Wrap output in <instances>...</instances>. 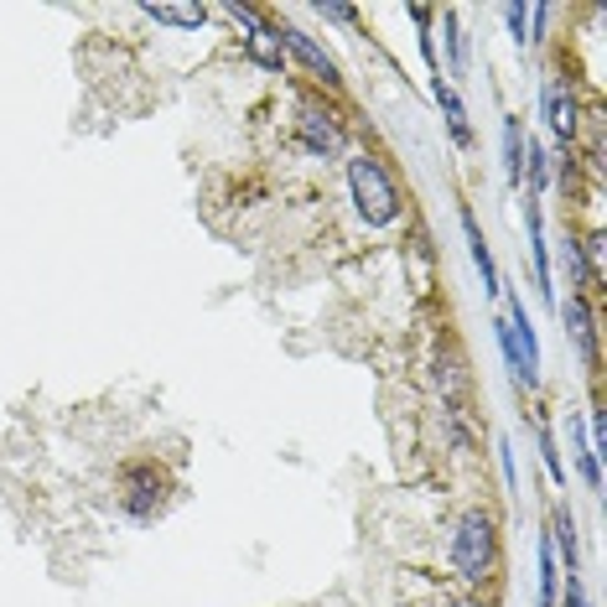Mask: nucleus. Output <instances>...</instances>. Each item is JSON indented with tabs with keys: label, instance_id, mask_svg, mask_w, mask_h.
Masks as SVG:
<instances>
[{
	"label": "nucleus",
	"instance_id": "9",
	"mask_svg": "<svg viewBox=\"0 0 607 607\" xmlns=\"http://www.w3.org/2000/svg\"><path fill=\"white\" fill-rule=\"evenodd\" d=\"M244 52L255 58L260 68H270V73H280V37H276V26L270 22H260V26H250V37H244Z\"/></svg>",
	"mask_w": 607,
	"mask_h": 607
},
{
	"label": "nucleus",
	"instance_id": "17",
	"mask_svg": "<svg viewBox=\"0 0 607 607\" xmlns=\"http://www.w3.org/2000/svg\"><path fill=\"white\" fill-rule=\"evenodd\" d=\"M560 265H566V276H571V286H592V270H586L582 244H577V239H566V244H560Z\"/></svg>",
	"mask_w": 607,
	"mask_h": 607
},
{
	"label": "nucleus",
	"instance_id": "10",
	"mask_svg": "<svg viewBox=\"0 0 607 607\" xmlns=\"http://www.w3.org/2000/svg\"><path fill=\"white\" fill-rule=\"evenodd\" d=\"M463 233H467V250H472V265H478V276L489 280V291H504L498 286V270H493V255H489V244H483V233H478V218L463 208Z\"/></svg>",
	"mask_w": 607,
	"mask_h": 607
},
{
	"label": "nucleus",
	"instance_id": "15",
	"mask_svg": "<svg viewBox=\"0 0 607 607\" xmlns=\"http://www.w3.org/2000/svg\"><path fill=\"white\" fill-rule=\"evenodd\" d=\"M437 99H442V110H446V125H452V136H457V146H472V130H467V110H463V99L446 89V84H437Z\"/></svg>",
	"mask_w": 607,
	"mask_h": 607
},
{
	"label": "nucleus",
	"instance_id": "5",
	"mask_svg": "<svg viewBox=\"0 0 607 607\" xmlns=\"http://www.w3.org/2000/svg\"><path fill=\"white\" fill-rule=\"evenodd\" d=\"M560 323H566V338L577 343V353H582L586 364H597V317H592L582 291H571V302L560 306Z\"/></svg>",
	"mask_w": 607,
	"mask_h": 607
},
{
	"label": "nucleus",
	"instance_id": "12",
	"mask_svg": "<svg viewBox=\"0 0 607 607\" xmlns=\"http://www.w3.org/2000/svg\"><path fill=\"white\" fill-rule=\"evenodd\" d=\"M504 166H509V182H524V130L519 119H504Z\"/></svg>",
	"mask_w": 607,
	"mask_h": 607
},
{
	"label": "nucleus",
	"instance_id": "2",
	"mask_svg": "<svg viewBox=\"0 0 607 607\" xmlns=\"http://www.w3.org/2000/svg\"><path fill=\"white\" fill-rule=\"evenodd\" d=\"M493 556H498V524H493L489 509H467L457 519V535H452V566L467 586H483L493 571Z\"/></svg>",
	"mask_w": 607,
	"mask_h": 607
},
{
	"label": "nucleus",
	"instance_id": "8",
	"mask_svg": "<svg viewBox=\"0 0 607 607\" xmlns=\"http://www.w3.org/2000/svg\"><path fill=\"white\" fill-rule=\"evenodd\" d=\"M276 37H280V47H291V52L302 58L306 68H312V78H323L327 89L338 84V63H332V58L323 52V47H317L312 37H306V31H296V26H276Z\"/></svg>",
	"mask_w": 607,
	"mask_h": 607
},
{
	"label": "nucleus",
	"instance_id": "3",
	"mask_svg": "<svg viewBox=\"0 0 607 607\" xmlns=\"http://www.w3.org/2000/svg\"><path fill=\"white\" fill-rule=\"evenodd\" d=\"M540 104H545V125H551V136H556L560 151H571V140H577V125H582V104H577V89L551 73L545 78V93H540Z\"/></svg>",
	"mask_w": 607,
	"mask_h": 607
},
{
	"label": "nucleus",
	"instance_id": "20",
	"mask_svg": "<svg viewBox=\"0 0 607 607\" xmlns=\"http://www.w3.org/2000/svg\"><path fill=\"white\" fill-rule=\"evenodd\" d=\"M446 47H452V73H463L467 52H463V37H457V16H446Z\"/></svg>",
	"mask_w": 607,
	"mask_h": 607
},
{
	"label": "nucleus",
	"instance_id": "23",
	"mask_svg": "<svg viewBox=\"0 0 607 607\" xmlns=\"http://www.w3.org/2000/svg\"><path fill=\"white\" fill-rule=\"evenodd\" d=\"M560 607H586V592H582V577H566V603Z\"/></svg>",
	"mask_w": 607,
	"mask_h": 607
},
{
	"label": "nucleus",
	"instance_id": "1",
	"mask_svg": "<svg viewBox=\"0 0 607 607\" xmlns=\"http://www.w3.org/2000/svg\"><path fill=\"white\" fill-rule=\"evenodd\" d=\"M349 192H353V208H358V218L369 224V229H390L400 218V187L395 177L384 172V162L379 156H369V151H358L349 162Z\"/></svg>",
	"mask_w": 607,
	"mask_h": 607
},
{
	"label": "nucleus",
	"instance_id": "19",
	"mask_svg": "<svg viewBox=\"0 0 607 607\" xmlns=\"http://www.w3.org/2000/svg\"><path fill=\"white\" fill-rule=\"evenodd\" d=\"M540 457H545V467H551V478L556 483H566V467H560V452H556V442H551V431L540 426Z\"/></svg>",
	"mask_w": 607,
	"mask_h": 607
},
{
	"label": "nucleus",
	"instance_id": "18",
	"mask_svg": "<svg viewBox=\"0 0 607 607\" xmlns=\"http://www.w3.org/2000/svg\"><path fill=\"white\" fill-rule=\"evenodd\" d=\"M437 384L446 390V400L463 395V364H457L452 353H442V358H437Z\"/></svg>",
	"mask_w": 607,
	"mask_h": 607
},
{
	"label": "nucleus",
	"instance_id": "11",
	"mask_svg": "<svg viewBox=\"0 0 607 607\" xmlns=\"http://www.w3.org/2000/svg\"><path fill=\"white\" fill-rule=\"evenodd\" d=\"M140 11L156 16V22H166V26H203L208 22V5H166V0H146Z\"/></svg>",
	"mask_w": 607,
	"mask_h": 607
},
{
	"label": "nucleus",
	"instance_id": "24",
	"mask_svg": "<svg viewBox=\"0 0 607 607\" xmlns=\"http://www.w3.org/2000/svg\"><path fill=\"white\" fill-rule=\"evenodd\" d=\"M327 22H353V5H317Z\"/></svg>",
	"mask_w": 607,
	"mask_h": 607
},
{
	"label": "nucleus",
	"instance_id": "14",
	"mask_svg": "<svg viewBox=\"0 0 607 607\" xmlns=\"http://www.w3.org/2000/svg\"><path fill=\"white\" fill-rule=\"evenodd\" d=\"M556 586H560V566L551 540H540V607H556Z\"/></svg>",
	"mask_w": 607,
	"mask_h": 607
},
{
	"label": "nucleus",
	"instance_id": "22",
	"mask_svg": "<svg viewBox=\"0 0 607 607\" xmlns=\"http://www.w3.org/2000/svg\"><path fill=\"white\" fill-rule=\"evenodd\" d=\"M524 11H530V5H509V11H504V22H509V31H514V42L524 47Z\"/></svg>",
	"mask_w": 607,
	"mask_h": 607
},
{
	"label": "nucleus",
	"instance_id": "6",
	"mask_svg": "<svg viewBox=\"0 0 607 607\" xmlns=\"http://www.w3.org/2000/svg\"><path fill=\"white\" fill-rule=\"evenodd\" d=\"M509 338H514L519 364H524V384H540V338H535V323L524 317L519 296H509Z\"/></svg>",
	"mask_w": 607,
	"mask_h": 607
},
{
	"label": "nucleus",
	"instance_id": "4",
	"mask_svg": "<svg viewBox=\"0 0 607 607\" xmlns=\"http://www.w3.org/2000/svg\"><path fill=\"white\" fill-rule=\"evenodd\" d=\"M166 498V478L156 463H130L125 467V509L136 514V519H151V514L162 509Z\"/></svg>",
	"mask_w": 607,
	"mask_h": 607
},
{
	"label": "nucleus",
	"instance_id": "21",
	"mask_svg": "<svg viewBox=\"0 0 607 607\" xmlns=\"http://www.w3.org/2000/svg\"><path fill=\"white\" fill-rule=\"evenodd\" d=\"M410 22H416L420 31H426V26H431V11H426V5H416V11H410ZM420 52H426V63L437 58V52H431V37H420Z\"/></svg>",
	"mask_w": 607,
	"mask_h": 607
},
{
	"label": "nucleus",
	"instance_id": "25",
	"mask_svg": "<svg viewBox=\"0 0 607 607\" xmlns=\"http://www.w3.org/2000/svg\"><path fill=\"white\" fill-rule=\"evenodd\" d=\"M452 607H483V603H478V597H457V603H452Z\"/></svg>",
	"mask_w": 607,
	"mask_h": 607
},
{
	"label": "nucleus",
	"instance_id": "13",
	"mask_svg": "<svg viewBox=\"0 0 607 607\" xmlns=\"http://www.w3.org/2000/svg\"><path fill=\"white\" fill-rule=\"evenodd\" d=\"M551 530H556L560 560H566V577H577V519H571V509H556Z\"/></svg>",
	"mask_w": 607,
	"mask_h": 607
},
{
	"label": "nucleus",
	"instance_id": "7",
	"mask_svg": "<svg viewBox=\"0 0 607 607\" xmlns=\"http://www.w3.org/2000/svg\"><path fill=\"white\" fill-rule=\"evenodd\" d=\"M302 146L317 151V156H338V151H343V125H338V115L306 104L302 110Z\"/></svg>",
	"mask_w": 607,
	"mask_h": 607
},
{
	"label": "nucleus",
	"instance_id": "16",
	"mask_svg": "<svg viewBox=\"0 0 607 607\" xmlns=\"http://www.w3.org/2000/svg\"><path fill=\"white\" fill-rule=\"evenodd\" d=\"M571 452H577V463H582L586 483H592V489H603V463H597V452L582 442V420L577 416H571Z\"/></svg>",
	"mask_w": 607,
	"mask_h": 607
}]
</instances>
